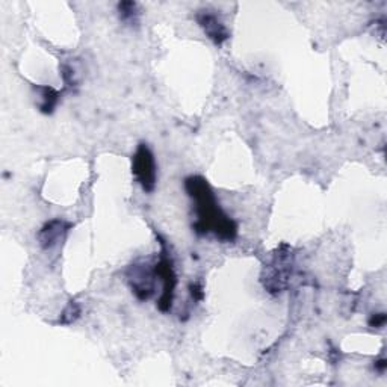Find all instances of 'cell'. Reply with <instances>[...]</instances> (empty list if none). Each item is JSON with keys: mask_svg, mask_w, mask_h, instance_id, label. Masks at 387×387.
<instances>
[{"mask_svg": "<svg viewBox=\"0 0 387 387\" xmlns=\"http://www.w3.org/2000/svg\"><path fill=\"white\" fill-rule=\"evenodd\" d=\"M188 196L196 201L197 221L192 225L198 235H214L224 242H233L238 236V225L229 215H225L215 194L203 177L192 176L185 180Z\"/></svg>", "mask_w": 387, "mask_h": 387, "instance_id": "1", "label": "cell"}, {"mask_svg": "<svg viewBox=\"0 0 387 387\" xmlns=\"http://www.w3.org/2000/svg\"><path fill=\"white\" fill-rule=\"evenodd\" d=\"M294 272V254L280 249L274 254L272 262L265 268L263 286L270 294H280L287 289Z\"/></svg>", "mask_w": 387, "mask_h": 387, "instance_id": "2", "label": "cell"}, {"mask_svg": "<svg viewBox=\"0 0 387 387\" xmlns=\"http://www.w3.org/2000/svg\"><path fill=\"white\" fill-rule=\"evenodd\" d=\"M159 239H160V236H159ZM160 245H162V254H160V259L155 265L156 277L162 281V296H160V300L158 303V308L162 313H167L173 308L177 277L174 272L171 257H169V254L167 252L165 240L160 239Z\"/></svg>", "mask_w": 387, "mask_h": 387, "instance_id": "3", "label": "cell"}, {"mask_svg": "<svg viewBox=\"0 0 387 387\" xmlns=\"http://www.w3.org/2000/svg\"><path fill=\"white\" fill-rule=\"evenodd\" d=\"M132 173L145 192L155 191L158 180L156 160L147 144H140L136 149L132 159Z\"/></svg>", "mask_w": 387, "mask_h": 387, "instance_id": "4", "label": "cell"}, {"mask_svg": "<svg viewBox=\"0 0 387 387\" xmlns=\"http://www.w3.org/2000/svg\"><path fill=\"white\" fill-rule=\"evenodd\" d=\"M156 279L155 266L149 263H133L127 270L129 286L140 301H147L155 295Z\"/></svg>", "mask_w": 387, "mask_h": 387, "instance_id": "5", "label": "cell"}, {"mask_svg": "<svg viewBox=\"0 0 387 387\" xmlns=\"http://www.w3.org/2000/svg\"><path fill=\"white\" fill-rule=\"evenodd\" d=\"M196 20L198 26L203 29V32L207 35V38L212 39L214 44L221 46L229 39L230 34L227 28L224 26V23L220 20V17L212 11H198V14L196 15Z\"/></svg>", "mask_w": 387, "mask_h": 387, "instance_id": "6", "label": "cell"}, {"mask_svg": "<svg viewBox=\"0 0 387 387\" xmlns=\"http://www.w3.org/2000/svg\"><path fill=\"white\" fill-rule=\"evenodd\" d=\"M73 224L55 218V220L46 223L41 230L38 232V242L43 249H50L66 239L67 233L71 230Z\"/></svg>", "mask_w": 387, "mask_h": 387, "instance_id": "7", "label": "cell"}, {"mask_svg": "<svg viewBox=\"0 0 387 387\" xmlns=\"http://www.w3.org/2000/svg\"><path fill=\"white\" fill-rule=\"evenodd\" d=\"M37 91L41 97V103H39V111L46 115L53 114L61 99V93L56 91L52 86H37Z\"/></svg>", "mask_w": 387, "mask_h": 387, "instance_id": "8", "label": "cell"}, {"mask_svg": "<svg viewBox=\"0 0 387 387\" xmlns=\"http://www.w3.org/2000/svg\"><path fill=\"white\" fill-rule=\"evenodd\" d=\"M120 20L129 24V26H136L140 23V11L138 5L135 2H121L118 3Z\"/></svg>", "mask_w": 387, "mask_h": 387, "instance_id": "9", "label": "cell"}, {"mask_svg": "<svg viewBox=\"0 0 387 387\" xmlns=\"http://www.w3.org/2000/svg\"><path fill=\"white\" fill-rule=\"evenodd\" d=\"M80 312H82V309H80V305L77 301H70L68 305L66 308V310L62 312L61 314V318H59V322L64 325H70L75 322L79 317H80Z\"/></svg>", "mask_w": 387, "mask_h": 387, "instance_id": "10", "label": "cell"}, {"mask_svg": "<svg viewBox=\"0 0 387 387\" xmlns=\"http://www.w3.org/2000/svg\"><path fill=\"white\" fill-rule=\"evenodd\" d=\"M61 75H62V79H64V84H66L67 88H73V86L77 85L76 71L71 66H62Z\"/></svg>", "mask_w": 387, "mask_h": 387, "instance_id": "11", "label": "cell"}, {"mask_svg": "<svg viewBox=\"0 0 387 387\" xmlns=\"http://www.w3.org/2000/svg\"><path fill=\"white\" fill-rule=\"evenodd\" d=\"M386 313H374L372 317L369 318V325L372 328H381L386 324Z\"/></svg>", "mask_w": 387, "mask_h": 387, "instance_id": "12", "label": "cell"}, {"mask_svg": "<svg viewBox=\"0 0 387 387\" xmlns=\"http://www.w3.org/2000/svg\"><path fill=\"white\" fill-rule=\"evenodd\" d=\"M189 289H191V295H192L194 300H196V301L203 300V295L205 294H203V289H201L200 285H197V283L196 285H191Z\"/></svg>", "mask_w": 387, "mask_h": 387, "instance_id": "13", "label": "cell"}, {"mask_svg": "<svg viewBox=\"0 0 387 387\" xmlns=\"http://www.w3.org/2000/svg\"><path fill=\"white\" fill-rule=\"evenodd\" d=\"M386 368H387V361L384 359L375 361V369L378 370V372H384Z\"/></svg>", "mask_w": 387, "mask_h": 387, "instance_id": "14", "label": "cell"}]
</instances>
